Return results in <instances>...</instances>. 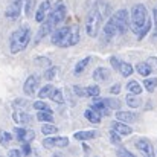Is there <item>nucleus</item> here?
Listing matches in <instances>:
<instances>
[{
    "mask_svg": "<svg viewBox=\"0 0 157 157\" xmlns=\"http://www.w3.org/2000/svg\"><path fill=\"white\" fill-rule=\"evenodd\" d=\"M12 119H14V122L18 124V125H28V124L32 122V116H31L29 113L23 111V110H15V111L12 113Z\"/></svg>",
    "mask_w": 157,
    "mask_h": 157,
    "instance_id": "nucleus-15",
    "label": "nucleus"
},
{
    "mask_svg": "<svg viewBox=\"0 0 157 157\" xmlns=\"http://www.w3.org/2000/svg\"><path fill=\"white\" fill-rule=\"evenodd\" d=\"M23 5H25V0H12V2L6 6V11H5L6 18L15 20V18L21 14V11H23Z\"/></svg>",
    "mask_w": 157,
    "mask_h": 157,
    "instance_id": "nucleus-7",
    "label": "nucleus"
},
{
    "mask_svg": "<svg viewBox=\"0 0 157 157\" xmlns=\"http://www.w3.org/2000/svg\"><path fill=\"white\" fill-rule=\"evenodd\" d=\"M58 72H59V67H56V66H49V67L44 70V78H46L48 81H52L53 78L56 76Z\"/></svg>",
    "mask_w": 157,
    "mask_h": 157,
    "instance_id": "nucleus-31",
    "label": "nucleus"
},
{
    "mask_svg": "<svg viewBox=\"0 0 157 157\" xmlns=\"http://www.w3.org/2000/svg\"><path fill=\"white\" fill-rule=\"evenodd\" d=\"M116 119L121 121V122H125V124H133L139 119V114L134 113V111H121V110H116Z\"/></svg>",
    "mask_w": 157,
    "mask_h": 157,
    "instance_id": "nucleus-14",
    "label": "nucleus"
},
{
    "mask_svg": "<svg viewBox=\"0 0 157 157\" xmlns=\"http://www.w3.org/2000/svg\"><path fill=\"white\" fill-rule=\"evenodd\" d=\"M127 90L130 93H134V95H140L142 93V86L136 81V79H130L127 82Z\"/></svg>",
    "mask_w": 157,
    "mask_h": 157,
    "instance_id": "nucleus-26",
    "label": "nucleus"
},
{
    "mask_svg": "<svg viewBox=\"0 0 157 157\" xmlns=\"http://www.w3.org/2000/svg\"><path fill=\"white\" fill-rule=\"evenodd\" d=\"M8 156L9 157H21L23 153H21V150H9V151H8Z\"/></svg>",
    "mask_w": 157,
    "mask_h": 157,
    "instance_id": "nucleus-45",
    "label": "nucleus"
},
{
    "mask_svg": "<svg viewBox=\"0 0 157 157\" xmlns=\"http://www.w3.org/2000/svg\"><path fill=\"white\" fill-rule=\"evenodd\" d=\"M93 99V104L90 105L93 110H96L101 116H110V108L104 104V101H102V98H92Z\"/></svg>",
    "mask_w": 157,
    "mask_h": 157,
    "instance_id": "nucleus-17",
    "label": "nucleus"
},
{
    "mask_svg": "<svg viewBox=\"0 0 157 157\" xmlns=\"http://www.w3.org/2000/svg\"><path fill=\"white\" fill-rule=\"evenodd\" d=\"M134 147L144 154V156L153 157L156 153H154V148H153V144L147 139V137H139L134 140Z\"/></svg>",
    "mask_w": 157,
    "mask_h": 157,
    "instance_id": "nucleus-10",
    "label": "nucleus"
},
{
    "mask_svg": "<svg viewBox=\"0 0 157 157\" xmlns=\"http://www.w3.org/2000/svg\"><path fill=\"white\" fill-rule=\"evenodd\" d=\"M153 15H154V40H157V5L154 6V9H153Z\"/></svg>",
    "mask_w": 157,
    "mask_h": 157,
    "instance_id": "nucleus-44",
    "label": "nucleus"
},
{
    "mask_svg": "<svg viewBox=\"0 0 157 157\" xmlns=\"http://www.w3.org/2000/svg\"><path fill=\"white\" fill-rule=\"evenodd\" d=\"M37 64H48V66H51V59L49 58H37Z\"/></svg>",
    "mask_w": 157,
    "mask_h": 157,
    "instance_id": "nucleus-47",
    "label": "nucleus"
},
{
    "mask_svg": "<svg viewBox=\"0 0 157 157\" xmlns=\"http://www.w3.org/2000/svg\"><path fill=\"white\" fill-rule=\"evenodd\" d=\"M86 90H87V96L89 98H98L99 95H101V89H99V86H89V87H86Z\"/></svg>",
    "mask_w": 157,
    "mask_h": 157,
    "instance_id": "nucleus-33",
    "label": "nucleus"
},
{
    "mask_svg": "<svg viewBox=\"0 0 157 157\" xmlns=\"http://www.w3.org/2000/svg\"><path fill=\"white\" fill-rule=\"evenodd\" d=\"M147 63H148V64L151 66V69H153V72H156V70H157V58H156V56H150Z\"/></svg>",
    "mask_w": 157,
    "mask_h": 157,
    "instance_id": "nucleus-43",
    "label": "nucleus"
},
{
    "mask_svg": "<svg viewBox=\"0 0 157 157\" xmlns=\"http://www.w3.org/2000/svg\"><path fill=\"white\" fill-rule=\"evenodd\" d=\"M51 8H52L51 0H44V2H41V3L38 5L37 11H35V21H37V23H41V21L48 17Z\"/></svg>",
    "mask_w": 157,
    "mask_h": 157,
    "instance_id": "nucleus-13",
    "label": "nucleus"
},
{
    "mask_svg": "<svg viewBox=\"0 0 157 157\" xmlns=\"http://www.w3.org/2000/svg\"><path fill=\"white\" fill-rule=\"evenodd\" d=\"M153 28V21L148 17V9L144 3L133 5L130 11V29L137 35V40H144Z\"/></svg>",
    "mask_w": 157,
    "mask_h": 157,
    "instance_id": "nucleus-2",
    "label": "nucleus"
},
{
    "mask_svg": "<svg viewBox=\"0 0 157 157\" xmlns=\"http://www.w3.org/2000/svg\"><path fill=\"white\" fill-rule=\"evenodd\" d=\"M110 64H111V67L117 72V70H119V67H121V59H119V58H116V56H110Z\"/></svg>",
    "mask_w": 157,
    "mask_h": 157,
    "instance_id": "nucleus-41",
    "label": "nucleus"
},
{
    "mask_svg": "<svg viewBox=\"0 0 157 157\" xmlns=\"http://www.w3.org/2000/svg\"><path fill=\"white\" fill-rule=\"evenodd\" d=\"M69 31H70V26H58V28H55L52 31V34H51V43L53 46L59 48L63 44L64 38L67 37Z\"/></svg>",
    "mask_w": 157,
    "mask_h": 157,
    "instance_id": "nucleus-6",
    "label": "nucleus"
},
{
    "mask_svg": "<svg viewBox=\"0 0 157 157\" xmlns=\"http://www.w3.org/2000/svg\"><path fill=\"white\" fill-rule=\"evenodd\" d=\"M49 98L52 99L53 102H56V104H63L64 102V96H63V90L61 89H53L52 95Z\"/></svg>",
    "mask_w": 157,
    "mask_h": 157,
    "instance_id": "nucleus-32",
    "label": "nucleus"
},
{
    "mask_svg": "<svg viewBox=\"0 0 157 157\" xmlns=\"http://www.w3.org/2000/svg\"><path fill=\"white\" fill-rule=\"evenodd\" d=\"M92 76H93V79L96 82H105L107 79H110V72L105 67H96L93 70V75Z\"/></svg>",
    "mask_w": 157,
    "mask_h": 157,
    "instance_id": "nucleus-18",
    "label": "nucleus"
},
{
    "mask_svg": "<svg viewBox=\"0 0 157 157\" xmlns=\"http://www.w3.org/2000/svg\"><path fill=\"white\" fill-rule=\"evenodd\" d=\"M110 17L116 26L117 35H125L127 31L130 29V12L127 9H119Z\"/></svg>",
    "mask_w": 157,
    "mask_h": 157,
    "instance_id": "nucleus-4",
    "label": "nucleus"
},
{
    "mask_svg": "<svg viewBox=\"0 0 157 157\" xmlns=\"http://www.w3.org/2000/svg\"><path fill=\"white\" fill-rule=\"evenodd\" d=\"M12 140V134L8 131H0V145L2 147H8L9 142Z\"/></svg>",
    "mask_w": 157,
    "mask_h": 157,
    "instance_id": "nucleus-35",
    "label": "nucleus"
},
{
    "mask_svg": "<svg viewBox=\"0 0 157 157\" xmlns=\"http://www.w3.org/2000/svg\"><path fill=\"white\" fill-rule=\"evenodd\" d=\"M116 156H125V157H134V154L131 153V151H128V150H125L124 147H121V148H117L116 150Z\"/></svg>",
    "mask_w": 157,
    "mask_h": 157,
    "instance_id": "nucleus-40",
    "label": "nucleus"
},
{
    "mask_svg": "<svg viewBox=\"0 0 157 157\" xmlns=\"http://www.w3.org/2000/svg\"><path fill=\"white\" fill-rule=\"evenodd\" d=\"M114 35H117V31H116V26H114L111 17H108L107 23H104V26H102V38L105 43H110L114 38Z\"/></svg>",
    "mask_w": 157,
    "mask_h": 157,
    "instance_id": "nucleus-12",
    "label": "nucleus"
},
{
    "mask_svg": "<svg viewBox=\"0 0 157 157\" xmlns=\"http://www.w3.org/2000/svg\"><path fill=\"white\" fill-rule=\"evenodd\" d=\"M111 128H113L114 131H117L121 136H130V134L133 133V128H131L128 124L121 122V121H114V122L111 124Z\"/></svg>",
    "mask_w": 157,
    "mask_h": 157,
    "instance_id": "nucleus-16",
    "label": "nucleus"
},
{
    "mask_svg": "<svg viewBox=\"0 0 157 157\" xmlns=\"http://www.w3.org/2000/svg\"><path fill=\"white\" fill-rule=\"evenodd\" d=\"M38 87H40V78L37 75H29L23 84V92L28 96H34L35 92L38 90Z\"/></svg>",
    "mask_w": 157,
    "mask_h": 157,
    "instance_id": "nucleus-9",
    "label": "nucleus"
},
{
    "mask_svg": "<svg viewBox=\"0 0 157 157\" xmlns=\"http://www.w3.org/2000/svg\"><path fill=\"white\" fill-rule=\"evenodd\" d=\"M79 38H81V35H79V26L78 25H73V26H70V31H69V34H67V37L64 38V41H63V44L59 46V48H72V46H75L78 41H79Z\"/></svg>",
    "mask_w": 157,
    "mask_h": 157,
    "instance_id": "nucleus-8",
    "label": "nucleus"
},
{
    "mask_svg": "<svg viewBox=\"0 0 157 157\" xmlns=\"http://www.w3.org/2000/svg\"><path fill=\"white\" fill-rule=\"evenodd\" d=\"M90 59H92L90 56H86V58L79 59V61L75 64V67H73V75H75V76H79V75H82V72L87 69V66H89Z\"/></svg>",
    "mask_w": 157,
    "mask_h": 157,
    "instance_id": "nucleus-21",
    "label": "nucleus"
},
{
    "mask_svg": "<svg viewBox=\"0 0 157 157\" xmlns=\"http://www.w3.org/2000/svg\"><path fill=\"white\" fill-rule=\"evenodd\" d=\"M32 107L37 110V111H52V108L44 102V99H40V101H35Z\"/></svg>",
    "mask_w": 157,
    "mask_h": 157,
    "instance_id": "nucleus-34",
    "label": "nucleus"
},
{
    "mask_svg": "<svg viewBox=\"0 0 157 157\" xmlns=\"http://www.w3.org/2000/svg\"><path fill=\"white\" fill-rule=\"evenodd\" d=\"M104 104L111 110H121V101L116 98H102Z\"/></svg>",
    "mask_w": 157,
    "mask_h": 157,
    "instance_id": "nucleus-29",
    "label": "nucleus"
},
{
    "mask_svg": "<svg viewBox=\"0 0 157 157\" xmlns=\"http://www.w3.org/2000/svg\"><path fill=\"white\" fill-rule=\"evenodd\" d=\"M41 145L44 148H66V147H69V137H66V136H48L43 139Z\"/></svg>",
    "mask_w": 157,
    "mask_h": 157,
    "instance_id": "nucleus-5",
    "label": "nucleus"
},
{
    "mask_svg": "<svg viewBox=\"0 0 157 157\" xmlns=\"http://www.w3.org/2000/svg\"><path fill=\"white\" fill-rule=\"evenodd\" d=\"M14 133H15V139L23 144V142H32L35 139V133L32 130H28L25 128V125H20V127H15L14 128Z\"/></svg>",
    "mask_w": 157,
    "mask_h": 157,
    "instance_id": "nucleus-11",
    "label": "nucleus"
},
{
    "mask_svg": "<svg viewBox=\"0 0 157 157\" xmlns=\"http://www.w3.org/2000/svg\"><path fill=\"white\" fill-rule=\"evenodd\" d=\"M144 87H145L147 92L153 93L157 89V78H148V76H147L145 81H144Z\"/></svg>",
    "mask_w": 157,
    "mask_h": 157,
    "instance_id": "nucleus-28",
    "label": "nucleus"
},
{
    "mask_svg": "<svg viewBox=\"0 0 157 157\" xmlns=\"http://www.w3.org/2000/svg\"><path fill=\"white\" fill-rule=\"evenodd\" d=\"M52 92H53V86L52 84H46V86H43L38 90V98L40 99H46V98H49L52 95Z\"/></svg>",
    "mask_w": 157,
    "mask_h": 157,
    "instance_id": "nucleus-27",
    "label": "nucleus"
},
{
    "mask_svg": "<svg viewBox=\"0 0 157 157\" xmlns=\"http://www.w3.org/2000/svg\"><path fill=\"white\" fill-rule=\"evenodd\" d=\"M12 105L15 107V108H26L28 105H29V101L28 99H23V98H18V99H15Z\"/></svg>",
    "mask_w": 157,
    "mask_h": 157,
    "instance_id": "nucleus-38",
    "label": "nucleus"
},
{
    "mask_svg": "<svg viewBox=\"0 0 157 157\" xmlns=\"http://www.w3.org/2000/svg\"><path fill=\"white\" fill-rule=\"evenodd\" d=\"M41 133L44 136H53V134L59 133V130H58V127L52 125V122H44L43 127H41Z\"/></svg>",
    "mask_w": 157,
    "mask_h": 157,
    "instance_id": "nucleus-25",
    "label": "nucleus"
},
{
    "mask_svg": "<svg viewBox=\"0 0 157 157\" xmlns=\"http://www.w3.org/2000/svg\"><path fill=\"white\" fill-rule=\"evenodd\" d=\"M32 38V31L28 25H23L20 26L18 29H15L12 34H11V38H9V52L11 53H18L21 51H25L29 44Z\"/></svg>",
    "mask_w": 157,
    "mask_h": 157,
    "instance_id": "nucleus-3",
    "label": "nucleus"
},
{
    "mask_svg": "<svg viewBox=\"0 0 157 157\" xmlns=\"http://www.w3.org/2000/svg\"><path fill=\"white\" fill-rule=\"evenodd\" d=\"M111 15V6L105 0H96L86 18V32L89 37L96 38L99 34V29L102 28V23Z\"/></svg>",
    "mask_w": 157,
    "mask_h": 157,
    "instance_id": "nucleus-1",
    "label": "nucleus"
},
{
    "mask_svg": "<svg viewBox=\"0 0 157 157\" xmlns=\"http://www.w3.org/2000/svg\"><path fill=\"white\" fill-rule=\"evenodd\" d=\"M136 72H137L140 76L147 78V76H150V75L153 73V69H151V66H150L148 63H137V64H136Z\"/></svg>",
    "mask_w": 157,
    "mask_h": 157,
    "instance_id": "nucleus-23",
    "label": "nucleus"
},
{
    "mask_svg": "<svg viewBox=\"0 0 157 157\" xmlns=\"http://www.w3.org/2000/svg\"><path fill=\"white\" fill-rule=\"evenodd\" d=\"M108 137H110V142H111L113 145H117V144H121V140H122V136H121L117 131H114L113 128L108 131Z\"/></svg>",
    "mask_w": 157,
    "mask_h": 157,
    "instance_id": "nucleus-36",
    "label": "nucleus"
},
{
    "mask_svg": "<svg viewBox=\"0 0 157 157\" xmlns=\"http://www.w3.org/2000/svg\"><path fill=\"white\" fill-rule=\"evenodd\" d=\"M73 92L78 98H89L87 96V90L84 87H79V86H73Z\"/></svg>",
    "mask_w": 157,
    "mask_h": 157,
    "instance_id": "nucleus-37",
    "label": "nucleus"
},
{
    "mask_svg": "<svg viewBox=\"0 0 157 157\" xmlns=\"http://www.w3.org/2000/svg\"><path fill=\"white\" fill-rule=\"evenodd\" d=\"M37 121L40 122H53V114L52 111H38L37 113Z\"/></svg>",
    "mask_w": 157,
    "mask_h": 157,
    "instance_id": "nucleus-30",
    "label": "nucleus"
},
{
    "mask_svg": "<svg viewBox=\"0 0 157 157\" xmlns=\"http://www.w3.org/2000/svg\"><path fill=\"white\" fill-rule=\"evenodd\" d=\"M121 90H122V86H121L119 82H116L114 86L110 87V93H111V95H117V93H121Z\"/></svg>",
    "mask_w": 157,
    "mask_h": 157,
    "instance_id": "nucleus-42",
    "label": "nucleus"
},
{
    "mask_svg": "<svg viewBox=\"0 0 157 157\" xmlns=\"http://www.w3.org/2000/svg\"><path fill=\"white\" fill-rule=\"evenodd\" d=\"M133 66L130 64V63H127V61H121V67H119V73H121V76H124V78H128V76H131L133 75Z\"/></svg>",
    "mask_w": 157,
    "mask_h": 157,
    "instance_id": "nucleus-24",
    "label": "nucleus"
},
{
    "mask_svg": "<svg viewBox=\"0 0 157 157\" xmlns=\"http://www.w3.org/2000/svg\"><path fill=\"white\" fill-rule=\"evenodd\" d=\"M84 117H86L89 122H92V124H101V119H102V116H101L96 110H93L92 107H89V108L84 111Z\"/></svg>",
    "mask_w": 157,
    "mask_h": 157,
    "instance_id": "nucleus-20",
    "label": "nucleus"
},
{
    "mask_svg": "<svg viewBox=\"0 0 157 157\" xmlns=\"http://www.w3.org/2000/svg\"><path fill=\"white\" fill-rule=\"evenodd\" d=\"M25 2H26V6H25L26 15H31V11H32V0H25Z\"/></svg>",
    "mask_w": 157,
    "mask_h": 157,
    "instance_id": "nucleus-46",
    "label": "nucleus"
},
{
    "mask_svg": "<svg viewBox=\"0 0 157 157\" xmlns=\"http://www.w3.org/2000/svg\"><path fill=\"white\" fill-rule=\"evenodd\" d=\"M125 102H127V105L130 108H139L140 104H142V99L139 98V95H134V93H130L128 92V95L125 98Z\"/></svg>",
    "mask_w": 157,
    "mask_h": 157,
    "instance_id": "nucleus-22",
    "label": "nucleus"
},
{
    "mask_svg": "<svg viewBox=\"0 0 157 157\" xmlns=\"http://www.w3.org/2000/svg\"><path fill=\"white\" fill-rule=\"evenodd\" d=\"M99 136V131L96 130H87V131H76L73 134V137L76 140H90V139H95Z\"/></svg>",
    "mask_w": 157,
    "mask_h": 157,
    "instance_id": "nucleus-19",
    "label": "nucleus"
},
{
    "mask_svg": "<svg viewBox=\"0 0 157 157\" xmlns=\"http://www.w3.org/2000/svg\"><path fill=\"white\" fill-rule=\"evenodd\" d=\"M21 153H23V156H31V154H32L31 142H23V145H21Z\"/></svg>",
    "mask_w": 157,
    "mask_h": 157,
    "instance_id": "nucleus-39",
    "label": "nucleus"
}]
</instances>
